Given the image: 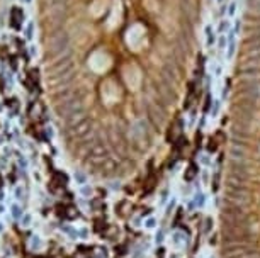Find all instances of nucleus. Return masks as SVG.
I'll list each match as a JSON object with an SVG mask.
<instances>
[{"label":"nucleus","instance_id":"8","mask_svg":"<svg viewBox=\"0 0 260 258\" xmlns=\"http://www.w3.org/2000/svg\"><path fill=\"white\" fill-rule=\"evenodd\" d=\"M230 12H231V14L235 12V2H233V4H231V7H230Z\"/></svg>","mask_w":260,"mask_h":258},{"label":"nucleus","instance_id":"4","mask_svg":"<svg viewBox=\"0 0 260 258\" xmlns=\"http://www.w3.org/2000/svg\"><path fill=\"white\" fill-rule=\"evenodd\" d=\"M12 214H14L15 217L21 216V210H19V207H17V205H14V207H12Z\"/></svg>","mask_w":260,"mask_h":258},{"label":"nucleus","instance_id":"5","mask_svg":"<svg viewBox=\"0 0 260 258\" xmlns=\"http://www.w3.org/2000/svg\"><path fill=\"white\" fill-rule=\"evenodd\" d=\"M82 194H83V195H89V194H92V189L85 187V189H82Z\"/></svg>","mask_w":260,"mask_h":258},{"label":"nucleus","instance_id":"6","mask_svg":"<svg viewBox=\"0 0 260 258\" xmlns=\"http://www.w3.org/2000/svg\"><path fill=\"white\" fill-rule=\"evenodd\" d=\"M162 241H163V233L160 231V233H158V236H157V243H162Z\"/></svg>","mask_w":260,"mask_h":258},{"label":"nucleus","instance_id":"3","mask_svg":"<svg viewBox=\"0 0 260 258\" xmlns=\"http://www.w3.org/2000/svg\"><path fill=\"white\" fill-rule=\"evenodd\" d=\"M196 204H197V205H202V204H204V195H202V194H199V195L196 197Z\"/></svg>","mask_w":260,"mask_h":258},{"label":"nucleus","instance_id":"10","mask_svg":"<svg viewBox=\"0 0 260 258\" xmlns=\"http://www.w3.org/2000/svg\"><path fill=\"white\" fill-rule=\"evenodd\" d=\"M26 2H29V0H26Z\"/></svg>","mask_w":260,"mask_h":258},{"label":"nucleus","instance_id":"1","mask_svg":"<svg viewBox=\"0 0 260 258\" xmlns=\"http://www.w3.org/2000/svg\"><path fill=\"white\" fill-rule=\"evenodd\" d=\"M172 246L175 248V250H180L185 243V234L184 233H180V231H175V233H172Z\"/></svg>","mask_w":260,"mask_h":258},{"label":"nucleus","instance_id":"2","mask_svg":"<svg viewBox=\"0 0 260 258\" xmlns=\"http://www.w3.org/2000/svg\"><path fill=\"white\" fill-rule=\"evenodd\" d=\"M144 228H146V229H155V228H157V219H155V217L144 219Z\"/></svg>","mask_w":260,"mask_h":258},{"label":"nucleus","instance_id":"7","mask_svg":"<svg viewBox=\"0 0 260 258\" xmlns=\"http://www.w3.org/2000/svg\"><path fill=\"white\" fill-rule=\"evenodd\" d=\"M29 223H31V216H26L24 217V226H29Z\"/></svg>","mask_w":260,"mask_h":258},{"label":"nucleus","instance_id":"9","mask_svg":"<svg viewBox=\"0 0 260 258\" xmlns=\"http://www.w3.org/2000/svg\"><path fill=\"white\" fill-rule=\"evenodd\" d=\"M0 231H2V226H0Z\"/></svg>","mask_w":260,"mask_h":258}]
</instances>
